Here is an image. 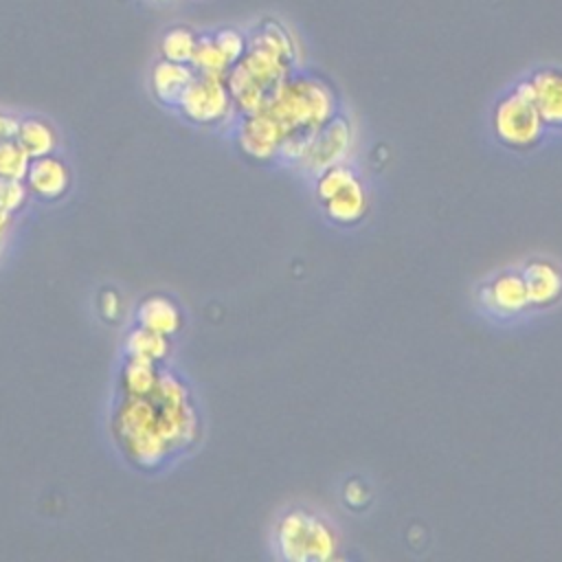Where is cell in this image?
I'll return each instance as SVG.
<instances>
[{"instance_id": "obj_1", "label": "cell", "mask_w": 562, "mask_h": 562, "mask_svg": "<svg viewBox=\"0 0 562 562\" xmlns=\"http://www.w3.org/2000/svg\"><path fill=\"white\" fill-rule=\"evenodd\" d=\"M246 35V53L226 72V86L239 114L259 110L299 64V44L277 18L259 20Z\"/></svg>"}, {"instance_id": "obj_2", "label": "cell", "mask_w": 562, "mask_h": 562, "mask_svg": "<svg viewBox=\"0 0 562 562\" xmlns=\"http://www.w3.org/2000/svg\"><path fill=\"white\" fill-rule=\"evenodd\" d=\"M259 110L279 123L285 138H310L338 112V99L323 77L294 70Z\"/></svg>"}, {"instance_id": "obj_3", "label": "cell", "mask_w": 562, "mask_h": 562, "mask_svg": "<svg viewBox=\"0 0 562 562\" xmlns=\"http://www.w3.org/2000/svg\"><path fill=\"white\" fill-rule=\"evenodd\" d=\"M274 544L290 562H327L338 553L334 525L312 509H290L274 527Z\"/></svg>"}, {"instance_id": "obj_4", "label": "cell", "mask_w": 562, "mask_h": 562, "mask_svg": "<svg viewBox=\"0 0 562 562\" xmlns=\"http://www.w3.org/2000/svg\"><path fill=\"white\" fill-rule=\"evenodd\" d=\"M114 426L123 441V450L138 465L151 468L160 463V459L169 450L167 441L160 437L156 406L149 395L147 397L127 395V400L119 408Z\"/></svg>"}, {"instance_id": "obj_5", "label": "cell", "mask_w": 562, "mask_h": 562, "mask_svg": "<svg viewBox=\"0 0 562 562\" xmlns=\"http://www.w3.org/2000/svg\"><path fill=\"white\" fill-rule=\"evenodd\" d=\"M492 130L498 143L509 149H531L540 143L544 123L522 81L496 101L492 110Z\"/></svg>"}, {"instance_id": "obj_6", "label": "cell", "mask_w": 562, "mask_h": 562, "mask_svg": "<svg viewBox=\"0 0 562 562\" xmlns=\"http://www.w3.org/2000/svg\"><path fill=\"white\" fill-rule=\"evenodd\" d=\"M316 198L325 215L340 226L358 224L369 209L362 180L345 162L331 165L316 173Z\"/></svg>"}, {"instance_id": "obj_7", "label": "cell", "mask_w": 562, "mask_h": 562, "mask_svg": "<svg viewBox=\"0 0 562 562\" xmlns=\"http://www.w3.org/2000/svg\"><path fill=\"white\" fill-rule=\"evenodd\" d=\"M178 110L195 125L224 123L235 112L226 77L195 72L178 103Z\"/></svg>"}, {"instance_id": "obj_8", "label": "cell", "mask_w": 562, "mask_h": 562, "mask_svg": "<svg viewBox=\"0 0 562 562\" xmlns=\"http://www.w3.org/2000/svg\"><path fill=\"white\" fill-rule=\"evenodd\" d=\"M353 143V127L347 116L336 112L323 127H318L301 156V162L305 169L318 173L331 165H338L345 160Z\"/></svg>"}, {"instance_id": "obj_9", "label": "cell", "mask_w": 562, "mask_h": 562, "mask_svg": "<svg viewBox=\"0 0 562 562\" xmlns=\"http://www.w3.org/2000/svg\"><path fill=\"white\" fill-rule=\"evenodd\" d=\"M237 143L248 158L270 160L279 156V149L285 143V132L270 114H266L263 110H255L241 114V121L237 125Z\"/></svg>"}, {"instance_id": "obj_10", "label": "cell", "mask_w": 562, "mask_h": 562, "mask_svg": "<svg viewBox=\"0 0 562 562\" xmlns=\"http://www.w3.org/2000/svg\"><path fill=\"white\" fill-rule=\"evenodd\" d=\"M544 127L562 130V68L542 66L520 79Z\"/></svg>"}, {"instance_id": "obj_11", "label": "cell", "mask_w": 562, "mask_h": 562, "mask_svg": "<svg viewBox=\"0 0 562 562\" xmlns=\"http://www.w3.org/2000/svg\"><path fill=\"white\" fill-rule=\"evenodd\" d=\"M26 187L42 200H59L70 187V169L53 154L31 158L26 169Z\"/></svg>"}, {"instance_id": "obj_12", "label": "cell", "mask_w": 562, "mask_h": 562, "mask_svg": "<svg viewBox=\"0 0 562 562\" xmlns=\"http://www.w3.org/2000/svg\"><path fill=\"white\" fill-rule=\"evenodd\" d=\"M529 307H549L562 299V270L549 259H531L520 270Z\"/></svg>"}, {"instance_id": "obj_13", "label": "cell", "mask_w": 562, "mask_h": 562, "mask_svg": "<svg viewBox=\"0 0 562 562\" xmlns=\"http://www.w3.org/2000/svg\"><path fill=\"white\" fill-rule=\"evenodd\" d=\"M193 77H195V70L191 64L169 61V59L160 57L151 66L149 88L158 103H162L167 108H178V103Z\"/></svg>"}, {"instance_id": "obj_14", "label": "cell", "mask_w": 562, "mask_h": 562, "mask_svg": "<svg viewBox=\"0 0 562 562\" xmlns=\"http://www.w3.org/2000/svg\"><path fill=\"white\" fill-rule=\"evenodd\" d=\"M485 303L501 316H516L529 307V296L520 272H501L483 290Z\"/></svg>"}, {"instance_id": "obj_15", "label": "cell", "mask_w": 562, "mask_h": 562, "mask_svg": "<svg viewBox=\"0 0 562 562\" xmlns=\"http://www.w3.org/2000/svg\"><path fill=\"white\" fill-rule=\"evenodd\" d=\"M138 327L156 331L160 336H173L182 327L180 307L167 296H149L136 310Z\"/></svg>"}, {"instance_id": "obj_16", "label": "cell", "mask_w": 562, "mask_h": 562, "mask_svg": "<svg viewBox=\"0 0 562 562\" xmlns=\"http://www.w3.org/2000/svg\"><path fill=\"white\" fill-rule=\"evenodd\" d=\"M15 140L22 145V149L31 158H40V156H48V154L55 151V147H57V132L44 119L31 116V119H22L18 123Z\"/></svg>"}, {"instance_id": "obj_17", "label": "cell", "mask_w": 562, "mask_h": 562, "mask_svg": "<svg viewBox=\"0 0 562 562\" xmlns=\"http://www.w3.org/2000/svg\"><path fill=\"white\" fill-rule=\"evenodd\" d=\"M125 351L127 358H138L156 364L169 356V338L145 327H136L125 340Z\"/></svg>"}, {"instance_id": "obj_18", "label": "cell", "mask_w": 562, "mask_h": 562, "mask_svg": "<svg viewBox=\"0 0 562 562\" xmlns=\"http://www.w3.org/2000/svg\"><path fill=\"white\" fill-rule=\"evenodd\" d=\"M198 35L193 29L189 26H171L162 33L160 37V57L169 59V61H182V64H191L195 44H198Z\"/></svg>"}, {"instance_id": "obj_19", "label": "cell", "mask_w": 562, "mask_h": 562, "mask_svg": "<svg viewBox=\"0 0 562 562\" xmlns=\"http://www.w3.org/2000/svg\"><path fill=\"white\" fill-rule=\"evenodd\" d=\"M158 382V371L154 362L127 358V364L123 369V386L125 393L132 397H147Z\"/></svg>"}, {"instance_id": "obj_20", "label": "cell", "mask_w": 562, "mask_h": 562, "mask_svg": "<svg viewBox=\"0 0 562 562\" xmlns=\"http://www.w3.org/2000/svg\"><path fill=\"white\" fill-rule=\"evenodd\" d=\"M191 66H193L195 72L222 75V77H226V72L231 70V64L226 61V57L222 55V50L213 42L211 33H200L198 35V44H195V50H193V57H191Z\"/></svg>"}, {"instance_id": "obj_21", "label": "cell", "mask_w": 562, "mask_h": 562, "mask_svg": "<svg viewBox=\"0 0 562 562\" xmlns=\"http://www.w3.org/2000/svg\"><path fill=\"white\" fill-rule=\"evenodd\" d=\"M31 156L15 138L0 143V180H24Z\"/></svg>"}, {"instance_id": "obj_22", "label": "cell", "mask_w": 562, "mask_h": 562, "mask_svg": "<svg viewBox=\"0 0 562 562\" xmlns=\"http://www.w3.org/2000/svg\"><path fill=\"white\" fill-rule=\"evenodd\" d=\"M211 37L213 42L217 44V48L222 50V55L226 57V61L231 66H235L241 55L246 53V46H248V35L235 26H222V29H215L211 31Z\"/></svg>"}, {"instance_id": "obj_23", "label": "cell", "mask_w": 562, "mask_h": 562, "mask_svg": "<svg viewBox=\"0 0 562 562\" xmlns=\"http://www.w3.org/2000/svg\"><path fill=\"white\" fill-rule=\"evenodd\" d=\"M26 200V187L22 180H0V213L11 215L22 209Z\"/></svg>"}, {"instance_id": "obj_24", "label": "cell", "mask_w": 562, "mask_h": 562, "mask_svg": "<svg viewBox=\"0 0 562 562\" xmlns=\"http://www.w3.org/2000/svg\"><path fill=\"white\" fill-rule=\"evenodd\" d=\"M342 496H345V503H347L349 507L360 509V507H364L367 501H369V487H367L360 479H351V481H347Z\"/></svg>"}, {"instance_id": "obj_25", "label": "cell", "mask_w": 562, "mask_h": 562, "mask_svg": "<svg viewBox=\"0 0 562 562\" xmlns=\"http://www.w3.org/2000/svg\"><path fill=\"white\" fill-rule=\"evenodd\" d=\"M99 310L103 314V318L108 321H116L121 314V299L114 290H103L99 296Z\"/></svg>"}, {"instance_id": "obj_26", "label": "cell", "mask_w": 562, "mask_h": 562, "mask_svg": "<svg viewBox=\"0 0 562 562\" xmlns=\"http://www.w3.org/2000/svg\"><path fill=\"white\" fill-rule=\"evenodd\" d=\"M18 123H20V121H18L15 116L0 112V143H2V140H9V138H15Z\"/></svg>"}, {"instance_id": "obj_27", "label": "cell", "mask_w": 562, "mask_h": 562, "mask_svg": "<svg viewBox=\"0 0 562 562\" xmlns=\"http://www.w3.org/2000/svg\"><path fill=\"white\" fill-rule=\"evenodd\" d=\"M156 2H169V0H156Z\"/></svg>"}]
</instances>
